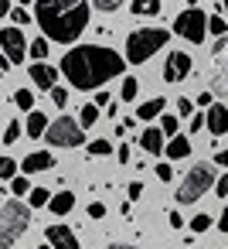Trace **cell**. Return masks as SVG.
I'll use <instances>...</instances> for the list:
<instances>
[{
    "label": "cell",
    "mask_w": 228,
    "mask_h": 249,
    "mask_svg": "<svg viewBox=\"0 0 228 249\" xmlns=\"http://www.w3.org/2000/svg\"><path fill=\"white\" fill-rule=\"evenodd\" d=\"M62 75L75 86V89H96L102 92V82L123 75L126 69V55L106 48V45H75L62 55Z\"/></svg>",
    "instance_id": "6da1fadb"
},
{
    "label": "cell",
    "mask_w": 228,
    "mask_h": 249,
    "mask_svg": "<svg viewBox=\"0 0 228 249\" xmlns=\"http://www.w3.org/2000/svg\"><path fill=\"white\" fill-rule=\"evenodd\" d=\"M89 18H92V7L85 0H38L34 4V21L45 31V38L55 45L75 48V41L89 28Z\"/></svg>",
    "instance_id": "7a4b0ae2"
},
{
    "label": "cell",
    "mask_w": 228,
    "mask_h": 249,
    "mask_svg": "<svg viewBox=\"0 0 228 249\" xmlns=\"http://www.w3.org/2000/svg\"><path fill=\"white\" fill-rule=\"evenodd\" d=\"M167 41H170V31H163V28H136V31L126 38V62H130V65H143V62H150Z\"/></svg>",
    "instance_id": "3957f363"
},
{
    "label": "cell",
    "mask_w": 228,
    "mask_h": 249,
    "mask_svg": "<svg viewBox=\"0 0 228 249\" xmlns=\"http://www.w3.org/2000/svg\"><path fill=\"white\" fill-rule=\"evenodd\" d=\"M31 225V208L21 201V198H7L0 205V246L11 249Z\"/></svg>",
    "instance_id": "277c9868"
},
{
    "label": "cell",
    "mask_w": 228,
    "mask_h": 249,
    "mask_svg": "<svg viewBox=\"0 0 228 249\" xmlns=\"http://www.w3.org/2000/svg\"><path fill=\"white\" fill-rule=\"evenodd\" d=\"M218 181H214V167L211 164H191V171L180 178L177 184V205H194L204 191H211Z\"/></svg>",
    "instance_id": "5b68a950"
},
{
    "label": "cell",
    "mask_w": 228,
    "mask_h": 249,
    "mask_svg": "<svg viewBox=\"0 0 228 249\" xmlns=\"http://www.w3.org/2000/svg\"><path fill=\"white\" fill-rule=\"evenodd\" d=\"M208 14L201 11V7H184L177 18H174V35L177 38H184V41H191V45H201L204 38H208Z\"/></svg>",
    "instance_id": "8992f818"
},
{
    "label": "cell",
    "mask_w": 228,
    "mask_h": 249,
    "mask_svg": "<svg viewBox=\"0 0 228 249\" xmlns=\"http://www.w3.org/2000/svg\"><path fill=\"white\" fill-rule=\"evenodd\" d=\"M45 140L51 143V147H82V123L79 120H72V116H58L51 126H48V133H45Z\"/></svg>",
    "instance_id": "52a82bcc"
},
{
    "label": "cell",
    "mask_w": 228,
    "mask_h": 249,
    "mask_svg": "<svg viewBox=\"0 0 228 249\" xmlns=\"http://www.w3.org/2000/svg\"><path fill=\"white\" fill-rule=\"evenodd\" d=\"M0 52L11 58V65H21L28 58L31 45H28V38H24L21 28H0Z\"/></svg>",
    "instance_id": "ba28073f"
},
{
    "label": "cell",
    "mask_w": 228,
    "mask_h": 249,
    "mask_svg": "<svg viewBox=\"0 0 228 249\" xmlns=\"http://www.w3.org/2000/svg\"><path fill=\"white\" fill-rule=\"evenodd\" d=\"M211 89L218 96L228 92V38H221L211 52Z\"/></svg>",
    "instance_id": "9c48e42d"
},
{
    "label": "cell",
    "mask_w": 228,
    "mask_h": 249,
    "mask_svg": "<svg viewBox=\"0 0 228 249\" xmlns=\"http://www.w3.org/2000/svg\"><path fill=\"white\" fill-rule=\"evenodd\" d=\"M191 69H194V62L187 52H170L163 62V82H184L191 75Z\"/></svg>",
    "instance_id": "30bf717a"
},
{
    "label": "cell",
    "mask_w": 228,
    "mask_h": 249,
    "mask_svg": "<svg viewBox=\"0 0 228 249\" xmlns=\"http://www.w3.org/2000/svg\"><path fill=\"white\" fill-rule=\"evenodd\" d=\"M28 75H31V82H34L38 89L55 92V89H58V75H62V69H55V65H48V62H34V65L28 69Z\"/></svg>",
    "instance_id": "8fae6325"
},
{
    "label": "cell",
    "mask_w": 228,
    "mask_h": 249,
    "mask_svg": "<svg viewBox=\"0 0 228 249\" xmlns=\"http://www.w3.org/2000/svg\"><path fill=\"white\" fill-rule=\"evenodd\" d=\"M45 239H48V246H55V249H79V235L68 229V225H48L45 229Z\"/></svg>",
    "instance_id": "7c38bea8"
},
{
    "label": "cell",
    "mask_w": 228,
    "mask_h": 249,
    "mask_svg": "<svg viewBox=\"0 0 228 249\" xmlns=\"http://www.w3.org/2000/svg\"><path fill=\"white\" fill-rule=\"evenodd\" d=\"M204 116H208V133H211L214 140L228 133V106H221V103H214L211 109H204Z\"/></svg>",
    "instance_id": "4fadbf2b"
},
{
    "label": "cell",
    "mask_w": 228,
    "mask_h": 249,
    "mask_svg": "<svg viewBox=\"0 0 228 249\" xmlns=\"http://www.w3.org/2000/svg\"><path fill=\"white\" fill-rule=\"evenodd\" d=\"M55 164V157L48 154V150H38V154H28L24 160H21V171L24 174H41V171H48Z\"/></svg>",
    "instance_id": "5bb4252c"
},
{
    "label": "cell",
    "mask_w": 228,
    "mask_h": 249,
    "mask_svg": "<svg viewBox=\"0 0 228 249\" xmlns=\"http://www.w3.org/2000/svg\"><path fill=\"white\" fill-rule=\"evenodd\" d=\"M140 147L147 150V154H163L167 147H163V130L160 126H147L143 133H140Z\"/></svg>",
    "instance_id": "9a60e30c"
},
{
    "label": "cell",
    "mask_w": 228,
    "mask_h": 249,
    "mask_svg": "<svg viewBox=\"0 0 228 249\" xmlns=\"http://www.w3.org/2000/svg\"><path fill=\"white\" fill-rule=\"evenodd\" d=\"M48 116L41 113V109H34V113H28V140H45V133H48Z\"/></svg>",
    "instance_id": "2e32d148"
},
{
    "label": "cell",
    "mask_w": 228,
    "mask_h": 249,
    "mask_svg": "<svg viewBox=\"0 0 228 249\" xmlns=\"http://www.w3.org/2000/svg\"><path fill=\"white\" fill-rule=\"evenodd\" d=\"M163 109H167V103L157 96V99H147L143 106H136V120H157V116H163Z\"/></svg>",
    "instance_id": "e0dca14e"
},
{
    "label": "cell",
    "mask_w": 228,
    "mask_h": 249,
    "mask_svg": "<svg viewBox=\"0 0 228 249\" xmlns=\"http://www.w3.org/2000/svg\"><path fill=\"white\" fill-rule=\"evenodd\" d=\"M130 11H133L136 18H157V14L163 11V4H160V0H133Z\"/></svg>",
    "instance_id": "ac0fdd59"
},
{
    "label": "cell",
    "mask_w": 228,
    "mask_h": 249,
    "mask_svg": "<svg viewBox=\"0 0 228 249\" xmlns=\"http://www.w3.org/2000/svg\"><path fill=\"white\" fill-rule=\"evenodd\" d=\"M55 215H68L72 208H75V195L72 191H55V198H51V205H48Z\"/></svg>",
    "instance_id": "d6986e66"
},
{
    "label": "cell",
    "mask_w": 228,
    "mask_h": 249,
    "mask_svg": "<svg viewBox=\"0 0 228 249\" xmlns=\"http://www.w3.org/2000/svg\"><path fill=\"white\" fill-rule=\"evenodd\" d=\"M191 154V140L187 137H174V140H167V157L170 160H184Z\"/></svg>",
    "instance_id": "ffe728a7"
},
{
    "label": "cell",
    "mask_w": 228,
    "mask_h": 249,
    "mask_svg": "<svg viewBox=\"0 0 228 249\" xmlns=\"http://www.w3.org/2000/svg\"><path fill=\"white\" fill-rule=\"evenodd\" d=\"M96 120H99V106H96V103H85V106H79V123H82V130L96 126Z\"/></svg>",
    "instance_id": "44dd1931"
},
{
    "label": "cell",
    "mask_w": 228,
    "mask_h": 249,
    "mask_svg": "<svg viewBox=\"0 0 228 249\" xmlns=\"http://www.w3.org/2000/svg\"><path fill=\"white\" fill-rule=\"evenodd\" d=\"M225 31H228V21H225V14L214 7V14H211V21H208V35H214V38H225Z\"/></svg>",
    "instance_id": "7402d4cb"
},
{
    "label": "cell",
    "mask_w": 228,
    "mask_h": 249,
    "mask_svg": "<svg viewBox=\"0 0 228 249\" xmlns=\"http://www.w3.org/2000/svg\"><path fill=\"white\" fill-rule=\"evenodd\" d=\"M136 92H140V79H136V75H130V79H123V89H119V99H123V103H133V99H136Z\"/></svg>",
    "instance_id": "603a6c76"
},
{
    "label": "cell",
    "mask_w": 228,
    "mask_h": 249,
    "mask_svg": "<svg viewBox=\"0 0 228 249\" xmlns=\"http://www.w3.org/2000/svg\"><path fill=\"white\" fill-rule=\"evenodd\" d=\"M109 154H116V147H113L106 137H99V140L89 143V157H109Z\"/></svg>",
    "instance_id": "cb8c5ba5"
},
{
    "label": "cell",
    "mask_w": 228,
    "mask_h": 249,
    "mask_svg": "<svg viewBox=\"0 0 228 249\" xmlns=\"http://www.w3.org/2000/svg\"><path fill=\"white\" fill-rule=\"evenodd\" d=\"M14 106L34 113V92H31V89H17V92H14Z\"/></svg>",
    "instance_id": "d4e9b609"
},
{
    "label": "cell",
    "mask_w": 228,
    "mask_h": 249,
    "mask_svg": "<svg viewBox=\"0 0 228 249\" xmlns=\"http://www.w3.org/2000/svg\"><path fill=\"white\" fill-rule=\"evenodd\" d=\"M31 191H34V188L28 184V174H21V178H14V181H11V195H14V198H24V195L31 198Z\"/></svg>",
    "instance_id": "484cf974"
},
{
    "label": "cell",
    "mask_w": 228,
    "mask_h": 249,
    "mask_svg": "<svg viewBox=\"0 0 228 249\" xmlns=\"http://www.w3.org/2000/svg\"><path fill=\"white\" fill-rule=\"evenodd\" d=\"M17 167H21V164H17L14 157H0V178H4V181H14V178H17Z\"/></svg>",
    "instance_id": "4316f807"
},
{
    "label": "cell",
    "mask_w": 228,
    "mask_h": 249,
    "mask_svg": "<svg viewBox=\"0 0 228 249\" xmlns=\"http://www.w3.org/2000/svg\"><path fill=\"white\" fill-rule=\"evenodd\" d=\"M21 133H24V126H21L17 120H11V123H7V130H4V137H0V140H4V143L11 147V143H17V140H21Z\"/></svg>",
    "instance_id": "83f0119b"
},
{
    "label": "cell",
    "mask_w": 228,
    "mask_h": 249,
    "mask_svg": "<svg viewBox=\"0 0 228 249\" xmlns=\"http://www.w3.org/2000/svg\"><path fill=\"white\" fill-rule=\"evenodd\" d=\"M51 188H34L31 191V208H41V205H51Z\"/></svg>",
    "instance_id": "f1b7e54d"
},
{
    "label": "cell",
    "mask_w": 228,
    "mask_h": 249,
    "mask_svg": "<svg viewBox=\"0 0 228 249\" xmlns=\"http://www.w3.org/2000/svg\"><path fill=\"white\" fill-rule=\"evenodd\" d=\"M160 130H163V137H170V140H174V137H180V133H177V116L163 113V116H160Z\"/></svg>",
    "instance_id": "f546056e"
},
{
    "label": "cell",
    "mask_w": 228,
    "mask_h": 249,
    "mask_svg": "<svg viewBox=\"0 0 228 249\" xmlns=\"http://www.w3.org/2000/svg\"><path fill=\"white\" fill-rule=\"evenodd\" d=\"M211 222H214V218H211L208 212H197V215L191 218V232H208V229H211Z\"/></svg>",
    "instance_id": "4dcf8cb0"
},
{
    "label": "cell",
    "mask_w": 228,
    "mask_h": 249,
    "mask_svg": "<svg viewBox=\"0 0 228 249\" xmlns=\"http://www.w3.org/2000/svg\"><path fill=\"white\" fill-rule=\"evenodd\" d=\"M31 18H34V11H28V7H14V11H11V21H14V28H21V24H31Z\"/></svg>",
    "instance_id": "1f68e13d"
},
{
    "label": "cell",
    "mask_w": 228,
    "mask_h": 249,
    "mask_svg": "<svg viewBox=\"0 0 228 249\" xmlns=\"http://www.w3.org/2000/svg\"><path fill=\"white\" fill-rule=\"evenodd\" d=\"M45 55H48V38H34L31 41V58L34 62H45Z\"/></svg>",
    "instance_id": "d6a6232c"
},
{
    "label": "cell",
    "mask_w": 228,
    "mask_h": 249,
    "mask_svg": "<svg viewBox=\"0 0 228 249\" xmlns=\"http://www.w3.org/2000/svg\"><path fill=\"white\" fill-rule=\"evenodd\" d=\"M177 116H187V120L194 116V103H191L187 96H180V99H177Z\"/></svg>",
    "instance_id": "836d02e7"
},
{
    "label": "cell",
    "mask_w": 228,
    "mask_h": 249,
    "mask_svg": "<svg viewBox=\"0 0 228 249\" xmlns=\"http://www.w3.org/2000/svg\"><path fill=\"white\" fill-rule=\"evenodd\" d=\"M96 11H102V14H113V11H119V0H96Z\"/></svg>",
    "instance_id": "e575fe53"
},
{
    "label": "cell",
    "mask_w": 228,
    "mask_h": 249,
    "mask_svg": "<svg viewBox=\"0 0 228 249\" xmlns=\"http://www.w3.org/2000/svg\"><path fill=\"white\" fill-rule=\"evenodd\" d=\"M51 103H55V106H65V103H68V89H62V86H58V89L51 92Z\"/></svg>",
    "instance_id": "d590c367"
},
{
    "label": "cell",
    "mask_w": 228,
    "mask_h": 249,
    "mask_svg": "<svg viewBox=\"0 0 228 249\" xmlns=\"http://www.w3.org/2000/svg\"><path fill=\"white\" fill-rule=\"evenodd\" d=\"M89 218H106V205L102 201H92L89 205Z\"/></svg>",
    "instance_id": "8d00e7d4"
},
{
    "label": "cell",
    "mask_w": 228,
    "mask_h": 249,
    "mask_svg": "<svg viewBox=\"0 0 228 249\" xmlns=\"http://www.w3.org/2000/svg\"><path fill=\"white\" fill-rule=\"evenodd\" d=\"M167 225H170V229H180V225H184V215H180L177 208H174V212H167Z\"/></svg>",
    "instance_id": "74e56055"
},
{
    "label": "cell",
    "mask_w": 228,
    "mask_h": 249,
    "mask_svg": "<svg viewBox=\"0 0 228 249\" xmlns=\"http://www.w3.org/2000/svg\"><path fill=\"white\" fill-rule=\"evenodd\" d=\"M214 195H218V198H228V174H221V178H218V184H214Z\"/></svg>",
    "instance_id": "f35d334b"
},
{
    "label": "cell",
    "mask_w": 228,
    "mask_h": 249,
    "mask_svg": "<svg viewBox=\"0 0 228 249\" xmlns=\"http://www.w3.org/2000/svg\"><path fill=\"white\" fill-rule=\"evenodd\" d=\"M96 106H99V109H106V106L113 109V99H109V92H106V89H102V92H96Z\"/></svg>",
    "instance_id": "ab89813d"
},
{
    "label": "cell",
    "mask_w": 228,
    "mask_h": 249,
    "mask_svg": "<svg viewBox=\"0 0 228 249\" xmlns=\"http://www.w3.org/2000/svg\"><path fill=\"white\" fill-rule=\"evenodd\" d=\"M116 157H119V164H130V160H133V150H130V143H123V147L116 150Z\"/></svg>",
    "instance_id": "60d3db41"
},
{
    "label": "cell",
    "mask_w": 228,
    "mask_h": 249,
    "mask_svg": "<svg viewBox=\"0 0 228 249\" xmlns=\"http://www.w3.org/2000/svg\"><path fill=\"white\" fill-rule=\"evenodd\" d=\"M157 178H160V181H170V178H174V167H170V164H157Z\"/></svg>",
    "instance_id": "b9f144b4"
},
{
    "label": "cell",
    "mask_w": 228,
    "mask_h": 249,
    "mask_svg": "<svg viewBox=\"0 0 228 249\" xmlns=\"http://www.w3.org/2000/svg\"><path fill=\"white\" fill-rule=\"evenodd\" d=\"M126 195H130V201H140V195H143V184H140V181H133V184L126 188Z\"/></svg>",
    "instance_id": "7bdbcfd3"
},
{
    "label": "cell",
    "mask_w": 228,
    "mask_h": 249,
    "mask_svg": "<svg viewBox=\"0 0 228 249\" xmlns=\"http://www.w3.org/2000/svg\"><path fill=\"white\" fill-rule=\"evenodd\" d=\"M197 106H208V109H211V106H214V96H211V92H201V96H197Z\"/></svg>",
    "instance_id": "ee69618b"
},
{
    "label": "cell",
    "mask_w": 228,
    "mask_h": 249,
    "mask_svg": "<svg viewBox=\"0 0 228 249\" xmlns=\"http://www.w3.org/2000/svg\"><path fill=\"white\" fill-rule=\"evenodd\" d=\"M214 164H221V167L228 171V150H218V157H214Z\"/></svg>",
    "instance_id": "f6af8a7d"
},
{
    "label": "cell",
    "mask_w": 228,
    "mask_h": 249,
    "mask_svg": "<svg viewBox=\"0 0 228 249\" xmlns=\"http://www.w3.org/2000/svg\"><path fill=\"white\" fill-rule=\"evenodd\" d=\"M218 229H221V232H228V212H221V215H218Z\"/></svg>",
    "instance_id": "bcb514c9"
},
{
    "label": "cell",
    "mask_w": 228,
    "mask_h": 249,
    "mask_svg": "<svg viewBox=\"0 0 228 249\" xmlns=\"http://www.w3.org/2000/svg\"><path fill=\"white\" fill-rule=\"evenodd\" d=\"M214 7H218V11L225 14V21H228V0H218V4H214Z\"/></svg>",
    "instance_id": "7dc6e473"
},
{
    "label": "cell",
    "mask_w": 228,
    "mask_h": 249,
    "mask_svg": "<svg viewBox=\"0 0 228 249\" xmlns=\"http://www.w3.org/2000/svg\"><path fill=\"white\" fill-rule=\"evenodd\" d=\"M106 249H136V246H130V242H113V246H106Z\"/></svg>",
    "instance_id": "c3c4849f"
},
{
    "label": "cell",
    "mask_w": 228,
    "mask_h": 249,
    "mask_svg": "<svg viewBox=\"0 0 228 249\" xmlns=\"http://www.w3.org/2000/svg\"><path fill=\"white\" fill-rule=\"evenodd\" d=\"M41 249H55V246H41Z\"/></svg>",
    "instance_id": "681fc988"
}]
</instances>
